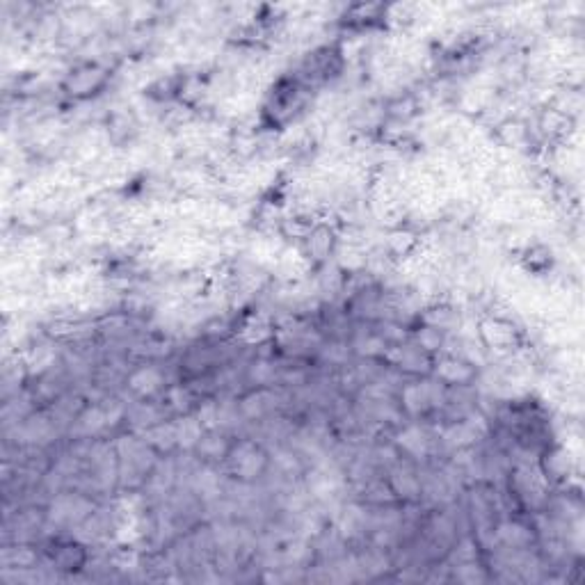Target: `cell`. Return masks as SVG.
Wrapping results in <instances>:
<instances>
[{"mask_svg": "<svg viewBox=\"0 0 585 585\" xmlns=\"http://www.w3.org/2000/svg\"><path fill=\"white\" fill-rule=\"evenodd\" d=\"M108 69L101 67L96 62H83L78 64L64 76V92L74 99H90L96 92H101L108 83Z\"/></svg>", "mask_w": 585, "mask_h": 585, "instance_id": "6da1fadb", "label": "cell"}, {"mask_svg": "<svg viewBox=\"0 0 585 585\" xmlns=\"http://www.w3.org/2000/svg\"><path fill=\"white\" fill-rule=\"evenodd\" d=\"M51 560L58 570L74 572V570H80V567H85L87 551L83 544H78V542H60L58 547L53 549Z\"/></svg>", "mask_w": 585, "mask_h": 585, "instance_id": "3957f363", "label": "cell"}, {"mask_svg": "<svg viewBox=\"0 0 585 585\" xmlns=\"http://www.w3.org/2000/svg\"><path fill=\"white\" fill-rule=\"evenodd\" d=\"M476 336L487 350L494 352H512L519 346V330L503 316H485L478 323Z\"/></svg>", "mask_w": 585, "mask_h": 585, "instance_id": "7a4b0ae2", "label": "cell"}]
</instances>
